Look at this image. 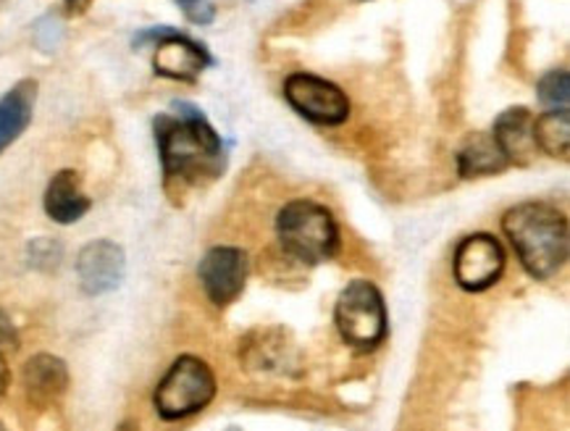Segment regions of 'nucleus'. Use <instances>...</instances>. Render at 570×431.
I'll use <instances>...</instances> for the list:
<instances>
[{
  "label": "nucleus",
  "instance_id": "7",
  "mask_svg": "<svg viewBox=\"0 0 570 431\" xmlns=\"http://www.w3.org/2000/svg\"><path fill=\"white\" fill-rule=\"evenodd\" d=\"M502 272H505V251L500 239L487 232L460 239L452 255V274L460 290L484 292L500 282Z\"/></svg>",
  "mask_w": 570,
  "mask_h": 431
},
{
  "label": "nucleus",
  "instance_id": "10",
  "mask_svg": "<svg viewBox=\"0 0 570 431\" xmlns=\"http://www.w3.org/2000/svg\"><path fill=\"white\" fill-rule=\"evenodd\" d=\"M239 357H243L245 369L258 376L297 374L299 363H303L297 345L279 326L255 329L253 334H247L239 347Z\"/></svg>",
  "mask_w": 570,
  "mask_h": 431
},
{
  "label": "nucleus",
  "instance_id": "20",
  "mask_svg": "<svg viewBox=\"0 0 570 431\" xmlns=\"http://www.w3.org/2000/svg\"><path fill=\"white\" fill-rule=\"evenodd\" d=\"M185 17L197 27H206L216 19V6L210 0H177Z\"/></svg>",
  "mask_w": 570,
  "mask_h": 431
},
{
  "label": "nucleus",
  "instance_id": "15",
  "mask_svg": "<svg viewBox=\"0 0 570 431\" xmlns=\"http://www.w3.org/2000/svg\"><path fill=\"white\" fill-rule=\"evenodd\" d=\"M38 104V82L21 79L0 98V153L24 135Z\"/></svg>",
  "mask_w": 570,
  "mask_h": 431
},
{
  "label": "nucleus",
  "instance_id": "16",
  "mask_svg": "<svg viewBox=\"0 0 570 431\" xmlns=\"http://www.w3.org/2000/svg\"><path fill=\"white\" fill-rule=\"evenodd\" d=\"M508 160L497 148L492 135L473 137L463 150L458 153V172L463 179H479V177H492L508 169Z\"/></svg>",
  "mask_w": 570,
  "mask_h": 431
},
{
  "label": "nucleus",
  "instance_id": "5",
  "mask_svg": "<svg viewBox=\"0 0 570 431\" xmlns=\"http://www.w3.org/2000/svg\"><path fill=\"white\" fill-rule=\"evenodd\" d=\"M334 324H337L340 337L355 350H374L384 342L386 329V305L384 295L376 284L368 280L350 282L340 292L337 305H334Z\"/></svg>",
  "mask_w": 570,
  "mask_h": 431
},
{
  "label": "nucleus",
  "instance_id": "23",
  "mask_svg": "<svg viewBox=\"0 0 570 431\" xmlns=\"http://www.w3.org/2000/svg\"><path fill=\"white\" fill-rule=\"evenodd\" d=\"M9 384H11V374H9V366H6V355H0V400H3L6 392H9Z\"/></svg>",
  "mask_w": 570,
  "mask_h": 431
},
{
  "label": "nucleus",
  "instance_id": "6",
  "mask_svg": "<svg viewBox=\"0 0 570 431\" xmlns=\"http://www.w3.org/2000/svg\"><path fill=\"white\" fill-rule=\"evenodd\" d=\"M284 98L305 121L318 127H340L350 119V98L340 85L324 77L295 71L284 82Z\"/></svg>",
  "mask_w": 570,
  "mask_h": 431
},
{
  "label": "nucleus",
  "instance_id": "9",
  "mask_svg": "<svg viewBox=\"0 0 570 431\" xmlns=\"http://www.w3.org/2000/svg\"><path fill=\"white\" fill-rule=\"evenodd\" d=\"M247 274H250V266H247V255L239 247H210V251L203 255L200 266H197V276H200L203 290H206L208 301L218 305V308H226L243 295Z\"/></svg>",
  "mask_w": 570,
  "mask_h": 431
},
{
  "label": "nucleus",
  "instance_id": "18",
  "mask_svg": "<svg viewBox=\"0 0 570 431\" xmlns=\"http://www.w3.org/2000/svg\"><path fill=\"white\" fill-rule=\"evenodd\" d=\"M537 95L547 108H568V100H570V75H568V69L547 71V75L539 79Z\"/></svg>",
  "mask_w": 570,
  "mask_h": 431
},
{
  "label": "nucleus",
  "instance_id": "24",
  "mask_svg": "<svg viewBox=\"0 0 570 431\" xmlns=\"http://www.w3.org/2000/svg\"><path fill=\"white\" fill-rule=\"evenodd\" d=\"M0 431H9V429H6V427H3V423H0Z\"/></svg>",
  "mask_w": 570,
  "mask_h": 431
},
{
  "label": "nucleus",
  "instance_id": "14",
  "mask_svg": "<svg viewBox=\"0 0 570 431\" xmlns=\"http://www.w3.org/2000/svg\"><path fill=\"white\" fill-rule=\"evenodd\" d=\"M69 390V369L61 357L40 353L24 366V392L32 405H53Z\"/></svg>",
  "mask_w": 570,
  "mask_h": 431
},
{
  "label": "nucleus",
  "instance_id": "8",
  "mask_svg": "<svg viewBox=\"0 0 570 431\" xmlns=\"http://www.w3.org/2000/svg\"><path fill=\"white\" fill-rule=\"evenodd\" d=\"M142 38L156 40L153 50V69L158 77L177 79V82H195L203 71L214 63V58L200 42L189 40L187 35L174 32V29H153Z\"/></svg>",
  "mask_w": 570,
  "mask_h": 431
},
{
  "label": "nucleus",
  "instance_id": "12",
  "mask_svg": "<svg viewBox=\"0 0 570 431\" xmlns=\"http://www.w3.org/2000/svg\"><path fill=\"white\" fill-rule=\"evenodd\" d=\"M492 140L510 166H529L533 156H537V143H533V114L523 106L502 111L494 121Z\"/></svg>",
  "mask_w": 570,
  "mask_h": 431
},
{
  "label": "nucleus",
  "instance_id": "13",
  "mask_svg": "<svg viewBox=\"0 0 570 431\" xmlns=\"http://www.w3.org/2000/svg\"><path fill=\"white\" fill-rule=\"evenodd\" d=\"M90 206L92 200L87 197L82 189V177L75 169L53 174V179L46 187V195H42V208L56 224H77L90 210Z\"/></svg>",
  "mask_w": 570,
  "mask_h": 431
},
{
  "label": "nucleus",
  "instance_id": "17",
  "mask_svg": "<svg viewBox=\"0 0 570 431\" xmlns=\"http://www.w3.org/2000/svg\"><path fill=\"white\" fill-rule=\"evenodd\" d=\"M533 143L550 158H568L570 153V111L550 108L542 116H533Z\"/></svg>",
  "mask_w": 570,
  "mask_h": 431
},
{
  "label": "nucleus",
  "instance_id": "21",
  "mask_svg": "<svg viewBox=\"0 0 570 431\" xmlns=\"http://www.w3.org/2000/svg\"><path fill=\"white\" fill-rule=\"evenodd\" d=\"M19 350V332L9 319V313L0 311V355L17 353Z\"/></svg>",
  "mask_w": 570,
  "mask_h": 431
},
{
  "label": "nucleus",
  "instance_id": "4",
  "mask_svg": "<svg viewBox=\"0 0 570 431\" xmlns=\"http://www.w3.org/2000/svg\"><path fill=\"white\" fill-rule=\"evenodd\" d=\"M216 376L203 357L181 355L171 363L153 394V405L164 421H181L206 411L216 398Z\"/></svg>",
  "mask_w": 570,
  "mask_h": 431
},
{
  "label": "nucleus",
  "instance_id": "19",
  "mask_svg": "<svg viewBox=\"0 0 570 431\" xmlns=\"http://www.w3.org/2000/svg\"><path fill=\"white\" fill-rule=\"evenodd\" d=\"M63 258V247L61 243L50 237H40L35 243H29V263H32L38 272H56L61 266Z\"/></svg>",
  "mask_w": 570,
  "mask_h": 431
},
{
  "label": "nucleus",
  "instance_id": "1",
  "mask_svg": "<svg viewBox=\"0 0 570 431\" xmlns=\"http://www.w3.org/2000/svg\"><path fill=\"white\" fill-rule=\"evenodd\" d=\"M166 185H200L226 169V145L200 108L174 104V114H160L153 121Z\"/></svg>",
  "mask_w": 570,
  "mask_h": 431
},
{
  "label": "nucleus",
  "instance_id": "3",
  "mask_svg": "<svg viewBox=\"0 0 570 431\" xmlns=\"http://www.w3.org/2000/svg\"><path fill=\"white\" fill-rule=\"evenodd\" d=\"M282 251L305 266L332 261L340 251V226L332 210L316 200H292L276 216Z\"/></svg>",
  "mask_w": 570,
  "mask_h": 431
},
{
  "label": "nucleus",
  "instance_id": "22",
  "mask_svg": "<svg viewBox=\"0 0 570 431\" xmlns=\"http://www.w3.org/2000/svg\"><path fill=\"white\" fill-rule=\"evenodd\" d=\"M95 3V0H63V13L66 17H82V13L90 11V6Z\"/></svg>",
  "mask_w": 570,
  "mask_h": 431
},
{
  "label": "nucleus",
  "instance_id": "2",
  "mask_svg": "<svg viewBox=\"0 0 570 431\" xmlns=\"http://www.w3.org/2000/svg\"><path fill=\"white\" fill-rule=\"evenodd\" d=\"M502 232L513 245L521 266L533 280H552L568 263V218L550 203H518L502 216Z\"/></svg>",
  "mask_w": 570,
  "mask_h": 431
},
{
  "label": "nucleus",
  "instance_id": "11",
  "mask_svg": "<svg viewBox=\"0 0 570 431\" xmlns=\"http://www.w3.org/2000/svg\"><path fill=\"white\" fill-rule=\"evenodd\" d=\"M124 274L127 255L111 239H92L77 255V280L85 295H108L124 282Z\"/></svg>",
  "mask_w": 570,
  "mask_h": 431
}]
</instances>
